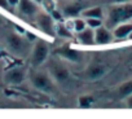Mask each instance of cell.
<instances>
[{
	"instance_id": "cell-7",
	"label": "cell",
	"mask_w": 132,
	"mask_h": 119,
	"mask_svg": "<svg viewBox=\"0 0 132 119\" xmlns=\"http://www.w3.org/2000/svg\"><path fill=\"white\" fill-rule=\"evenodd\" d=\"M18 12L21 16L30 18V20H35V17L38 16L39 11V4H36L32 0H20L18 3Z\"/></svg>"
},
{
	"instance_id": "cell-21",
	"label": "cell",
	"mask_w": 132,
	"mask_h": 119,
	"mask_svg": "<svg viewBox=\"0 0 132 119\" xmlns=\"http://www.w3.org/2000/svg\"><path fill=\"white\" fill-rule=\"evenodd\" d=\"M86 22H87V26L93 29V30H96L97 27L104 25V20L102 18H86Z\"/></svg>"
},
{
	"instance_id": "cell-9",
	"label": "cell",
	"mask_w": 132,
	"mask_h": 119,
	"mask_svg": "<svg viewBox=\"0 0 132 119\" xmlns=\"http://www.w3.org/2000/svg\"><path fill=\"white\" fill-rule=\"evenodd\" d=\"M26 70L22 69V67H16V69H12L9 71L5 73L4 75V80L7 84H12V86H17V84H21L25 79H26Z\"/></svg>"
},
{
	"instance_id": "cell-15",
	"label": "cell",
	"mask_w": 132,
	"mask_h": 119,
	"mask_svg": "<svg viewBox=\"0 0 132 119\" xmlns=\"http://www.w3.org/2000/svg\"><path fill=\"white\" fill-rule=\"evenodd\" d=\"M8 45L9 48L16 52V53H21L25 50V43H23V39L20 36V35H16V34H12L9 38H8Z\"/></svg>"
},
{
	"instance_id": "cell-26",
	"label": "cell",
	"mask_w": 132,
	"mask_h": 119,
	"mask_svg": "<svg viewBox=\"0 0 132 119\" xmlns=\"http://www.w3.org/2000/svg\"><path fill=\"white\" fill-rule=\"evenodd\" d=\"M126 106L132 109V95H129L128 97H126Z\"/></svg>"
},
{
	"instance_id": "cell-22",
	"label": "cell",
	"mask_w": 132,
	"mask_h": 119,
	"mask_svg": "<svg viewBox=\"0 0 132 119\" xmlns=\"http://www.w3.org/2000/svg\"><path fill=\"white\" fill-rule=\"evenodd\" d=\"M49 14L52 16V18L54 20V22H61V21H63V18H65V16L62 14V12H61L60 8H56V9L52 11Z\"/></svg>"
},
{
	"instance_id": "cell-6",
	"label": "cell",
	"mask_w": 132,
	"mask_h": 119,
	"mask_svg": "<svg viewBox=\"0 0 132 119\" xmlns=\"http://www.w3.org/2000/svg\"><path fill=\"white\" fill-rule=\"evenodd\" d=\"M58 8L61 9L62 14L66 18H75V17H79L82 14L83 9L87 7L84 3L78 2V0H65Z\"/></svg>"
},
{
	"instance_id": "cell-20",
	"label": "cell",
	"mask_w": 132,
	"mask_h": 119,
	"mask_svg": "<svg viewBox=\"0 0 132 119\" xmlns=\"http://www.w3.org/2000/svg\"><path fill=\"white\" fill-rule=\"evenodd\" d=\"M40 5L43 7L44 12L51 13L52 11H54L57 8V2H56V0H43V3Z\"/></svg>"
},
{
	"instance_id": "cell-10",
	"label": "cell",
	"mask_w": 132,
	"mask_h": 119,
	"mask_svg": "<svg viewBox=\"0 0 132 119\" xmlns=\"http://www.w3.org/2000/svg\"><path fill=\"white\" fill-rule=\"evenodd\" d=\"M113 40H114L113 31L108 26L102 25V26H100V27H97L95 30V44H98V45H101V44H109Z\"/></svg>"
},
{
	"instance_id": "cell-5",
	"label": "cell",
	"mask_w": 132,
	"mask_h": 119,
	"mask_svg": "<svg viewBox=\"0 0 132 119\" xmlns=\"http://www.w3.org/2000/svg\"><path fill=\"white\" fill-rule=\"evenodd\" d=\"M49 75L58 84H66L70 80V71L57 61H51L48 66Z\"/></svg>"
},
{
	"instance_id": "cell-19",
	"label": "cell",
	"mask_w": 132,
	"mask_h": 119,
	"mask_svg": "<svg viewBox=\"0 0 132 119\" xmlns=\"http://www.w3.org/2000/svg\"><path fill=\"white\" fill-rule=\"evenodd\" d=\"M86 27H87L86 18H83L82 16H80V17H75V18H74V31H75V32H79V31L84 30Z\"/></svg>"
},
{
	"instance_id": "cell-14",
	"label": "cell",
	"mask_w": 132,
	"mask_h": 119,
	"mask_svg": "<svg viewBox=\"0 0 132 119\" xmlns=\"http://www.w3.org/2000/svg\"><path fill=\"white\" fill-rule=\"evenodd\" d=\"M83 18H105V11L102 7H87L83 9L82 14Z\"/></svg>"
},
{
	"instance_id": "cell-24",
	"label": "cell",
	"mask_w": 132,
	"mask_h": 119,
	"mask_svg": "<svg viewBox=\"0 0 132 119\" xmlns=\"http://www.w3.org/2000/svg\"><path fill=\"white\" fill-rule=\"evenodd\" d=\"M0 8H3V9H11V7L8 4V0H0Z\"/></svg>"
},
{
	"instance_id": "cell-2",
	"label": "cell",
	"mask_w": 132,
	"mask_h": 119,
	"mask_svg": "<svg viewBox=\"0 0 132 119\" xmlns=\"http://www.w3.org/2000/svg\"><path fill=\"white\" fill-rule=\"evenodd\" d=\"M29 78H30L32 87H35L38 91H42L44 93H53L54 92V83H53L54 80L52 79V76L49 74L32 70V71H30Z\"/></svg>"
},
{
	"instance_id": "cell-27",
	"label": "cell",
	"mask_w": 132,
	"mask_h": 119,
	"mask_svg": "<svg viewBox=\"0 0 132 119\" xmlns=\"http://www.w3.org/2000/svg\"><path fill=\"white\" fill-rule=\"evenodd\" d=\"M32 2H35L36 4H39V5H40V4L43 3V0H32Z\"/></svg>"
},
{
	"instance_id": "cell-11",
	"label": "cell",
	"mask_w": 132,
	"mask_h": 119,
	"mask_svg": "<svg viewBox=\"0 0 132 119\" xmlns=\"http://www.w3.org/2000/svg\"><path fill=\"white\" fill-rule=\"evenodd\" d=\"M106 73L105 66L100 65V64H92L89 66H87V69L84 70V76L89 80H96L100 79L101 76H104Z\"/></svg>"
},
{
	"instance_id": "cell-17",
	"label": "cell",
	"mask_w": 132,
	"mask_h": 119,
	"mask_svg": "<svg viewBox=\"0 0 132 119\" xmlns=\"http://www.w3.org/2000/svg\"><path fill=\"white\" fill-rule=\"evenodd\" d=\"M129 95H132V80H128V82L120 84L118 88V96L120 98H126Z\"/></svg>"
},
{
	"instance_id": "cell-13",
	"label": "cell",
	"mask_w": 132,
	"mask_h": 119,
	"mask_svg": "<svg viewBox=\"0 0 132 119\" xmlns=\"http://www.w3.org/2000/svg\"><path fill=\"white\" fill-rule=\"evenodd\" d=\"M77 39L83 45H93L95 44V30L87 26L84 30L77 32Z\"/></svg>"
},
{
	"instance_id": "cell-16",
	"label": "cell",
	"mask_w": 132,
	"mask_h": 119,
	"mask_svg": "<svg viewBox=\"0 0 132 119\" xmlns=\"http://www.w3.org/2000/svg\"><path fill=\"white\" fill-rule=\"evenodd\" d=\"M56 35L63 39H73L74 34L70 29H68V26L65 25L63 21L61 22H56Z\"/></svg>"
},
{
	"instance_id": "cell-4",
	"label": "cell",
	"mask_w": 132,
	"mask_h": 119,
	"mask_svg": "<svg viewBox=\"0 0 132 119\" xmlns=\"http://www.w3.org/2000/svg\"><path fill=\"white\" fill-rule=\"evenodd\" d=\"M36 27L48 36H56V22L47 12H39L35 17Z\"/></svg>"
},
{
	"instance_id": "cell-23",
	"label": "cell",
	"mask_w": 132,
	"mask_h": 119,
	"mask_svg": "<svg viewBox=\"0 0 132 119\" xmlns=\"http://www.w3.org/2000/svg\"><path fill=\"white\" fill-rule=\"evenodd\" d=\"M132 0H106L108 4H122V3H128Z\"/></svg>"
},
{
	"instance_id": "cell-8",
	"label": "cell",
	"mask_w": 132,
	"mask_h": 119,
	"mask_svg": "<svg viewBox=\"0 0 132 119\" xmlns=\"http://www.w3.org/2000/svg\"><path fill=\"white\" fill-rule=\"evenodd\" d=\"M56 54H58L61 58H65V60H68V61L75 62V64L82 62V60H83V57H82L83 54H82L79 50L70 48L69 45H63V47H61L60 49H57V50H56Z\"/></svg>"
},
{
	"instance_id": "cell-18",
	"label": "cell",
	"mask_w": 132,
	"mask_h": 119,
	"mask_svg": "<svg viewBox=\"0 0 132 119\" xmlns=\"http://www.w3.org/2000/svg\"><path fill=\"white\" fill-rule=\"evenodd\" d=\"M93 101H95L93 96H89V95H84V96H80V97L78 98V105H79V107L87 109V107H89V106H91V105L93 104Z\"/></svg>"
},
{
	"instance_id": "cell-25",
	"label": "cell",
	"mask_w": 132,
	"mask_h": 119,
	"mask_svg": "<svg viewBox=\"0 0 132 119\" xmlns=\"http://www.w3.org/2000/svg\"><path fill=\"white\" fill-rule=\"evenodd\" d=\"M18 3H20V0H8V4L11 8H16L18 7Z\"/></svg>"
},
{
	"instance_id": "cell-12",
	"label": "cell",
	"mask_w": 132,
	"mask_h": 119,
	"mask_svg": "<svg viewBox=\"0 0 132 119\" xmlns=\"http://www.w3.org/2000/svg\"><path fill=\"white\" fill-rule=\"evenodd\" d=\"M131 34H132V23H131V22L119 23L118 26H115V27L113 29L114 39H118V40L127 39V38H129Z\"/></svg>"
},
{
	"instance_id": "cell-3",
	"label": "cell",
	"mask_w": 132,
	"mask_h": 119,
	"mask_svg": "<svg viewBox=\"0 0 132 119\" xmlns=\"http://www.w3.org/2000/svg\"><path fill=\"white\" fill-rule=\"evenodd\" d=\"M49 57V45L47 41L44 40H38L31 50V58H30V62L31 66L34 69L42 66L44 62H47V60Z\"/></svg>"
},
{
	"instance_id": "cell-1",
	"label": "cell",
	"mask_w": 132,
	"mask_h": 119,
	"mask_svg": "<svg viewBox=\"0 0 132 119\" xmlns=\"http://www.w3.org/2000/svg\"><path fill=\"white\" fill-rule=\"evenodd\" d=\"M131 20H132V2L114 4L108 8L104 18V25L108 26L109 29H114L119 23L129 22Z\"/></svg>"
}]
</instances>
